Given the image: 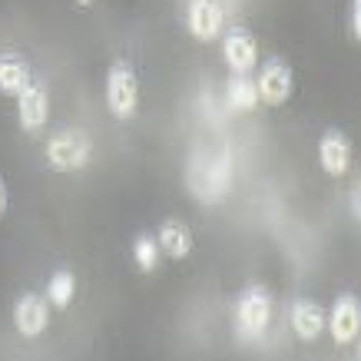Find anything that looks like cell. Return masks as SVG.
<instances>
[{"label":"cell","instance_id":"cell-1","mask_svg":"<svg viewBox=\"0 0 361 361\" xmlns=\"http://www.w3.org/2000/svg\"><path fill=\"white\" fill-rule=\"evenodd\" d=\"M106 106L116 120H130L140 106V77L126 60H116L106 73Z\"/></svg>","mask_w":361,"mask_h":361},{"label":"cell","instance_id":"cell-2","mask_svg":"<svg viewBox=\"0 0 361 361\" xmlns=\"http://www.w3.org/2000/svg\"><path fill=\"white\" fill-rule=\"evenodd\" d=\"M47 159L56 173H73L90 163V140L87 133H60L47 146Z\"/></svg>","mask_w":361,"mask_h":361},{"label":"cell","instance_id":"cell-3","mask_svg":"<svg viewBox=\"0 0 361 361\" xmlns=\"http://www.w3.org/2000/svg\"><path fill=\"white\" fill-rule=\"evenodd\" d=\"M292 87H295V73H292V66L285 63V60H279V56H272V60L262 66L259 83H255L259 99L269 103V106H282V103H288Z\"/></svg>","mask_w":361,"mask_h":361},{"label":"cell","instance_id":"cell-4","mask_svg":"<svg viewBox=\"0 0 361 361\" xmlns=\"http://www.w3.org/2000/svg\"><path fill=\"white\" fill-rule=\"evenodd\" d=\"M269 315H272V295L265 285H252L249 292H242L239 298V325L245 335H262V329L269 325Z\"/></svg>","mask_w":361,"mask_h":361},{"label":"cell","instance_id":"cell-5","mask_svg":"<svg viewBox=\"0 0 361 361\" xmlns=\"http://www.w3.org/2000/svg\"><path fill=\"white\" fill-rule=\"evenodd\" d=\"M325 325L331 329V338L338 341V345H351V341L358 338V329H361V305L358 298L351 295H338L335 298V305H331V315L325 318Z\"/></svg>","mask_w":361,"mask_h":361},{"label":"cell","instance_id":"cell-6","mask_svg":"<svg viewBox=\"0 0 361 361\" xmlns=\"http://www.w3.org/2000/svg\"><path fill=\"white\" fill-rule=\"evenodd\" d=\"M47 116H50V99H47V90L40 83H27V87L17 93V120H20L23 133H37L47 126Z\"/></svg>","mask_w":361,"mask_h":361},{"label":"cell","instance_id":"cell-7","mask_svg":"<svg viewBox=\"0 0 361 361\" xmlns=\"http://www.w3.org/2000/svg\"><path fill=\"white\" fill-rule=\"evenodd\" d=\"M318 163L329 176H345L348 173V163H351V142L348 136L338 130V126H331L325 130L322 142H318Z\"/></svg>","mask_w":361,"mask_h":361},{"label":"cell","instance_id":"cell-8","mask_svg":"<svg viewBox=\"0 0 361 361\" xmlns=\"http://www.w3.org/2000/svg\"><path fill=\"white\" fill-rule=\"evenodd\" d=\"M222 56H226V63L235 73H249L252 66H255V60H259V44H255V37L245 27H235L222 40Z\"/></svg>","mask_w":361,"mask_h":361},{"label":"cell","instance_id":"cell-9","mask_svg":"<svg viewBox=\"0 0 361 361\" xmlns=\"http://www.w3.org/2000/svg\"><path fill=\"white\" fill-rule=\"evenodd\" d=\"M13 322H17V331L23 338H37L50 322V308L40 295H20L13 305Z\"/></svg>","mask_w":361,"mask_h":361},{"label":"cell","instance_id":"cell-10","mask_svg":"<svg viewBox=\"0 0 361 361\" xmlns=\"http://www.w3.org/2000/svg\"><path fill=\"white\" fill-rule=\"evenodd\" d=\"M222 27V11L216 0H192L189 4V30L196 40H216Z\"/></svg>","mask_w":361,"mask_h":361},{"label":"cell","instance_id":"cell-11","mask_svg":"<svg viewBox=\"0 0 361 361\" xmlns=\"http://www.w3.org/2000/svg\"><path fill=\"white\" fill-rule=\"evenodd\" d=\"M156 242H159V252H166L169 259L179 262V259H186L189 252H192V229L183 219H166L159 226Z\"/></svg>","mask_w":361,"mask_h":361},{"label":"cell","instance_id":"cell-12","mask_svg":"<svg viewBox=\"0 0 361 361\" xmlns=\"http://www.w3.org/2000/svg\"><path fill=\"white\" fill-rule=\"evenodd\" d=\"M292 329H295V335L302 341H315L322 335V329H325L322 305L312 302V298H298L295 305H292Z\"/></svg>","mask_w":361,"mask_h":361},{"label":"cell","instance_id":"cell-13","mask_svg":"<svg viewBox=\"0 0 361 361\" xmlns=\"http://www.w3.org/2000/svg\"><path fill=\"white\" fill-rule=\"evenodd\" d=\"M30 83V70L17 56H0V93L4 97H17L23 87Z\"/></svg>","mask_w":361,"mask_h":361},{"label":"cell","instance_id":"cell-14","mask_svg":"<svg viewBox=\"0 0 361 361\" xmlns=\"http://www.w3.org/2000/svg\"><path fill=\"white\" fill-rule=\"evenodd\" d=\"M47 295H50V302L56 308H70V302L77 295V275L66 272V269L54 272L50 275V285H47Z\"/></svg>","mask_w":361,"mask_h":361},{"label":"cell","instance_id":"cell-15","mask_svg":"<svg viewBox=\"0 0 361 361\" xmlns=\"http://www.w3.org/2000/svg\"><path fill=\"white\" fill-rule=\"evenodd\" d=\"M226 99H229L232 110H255L259 106V90H255V83H249L245 80V73H239V77L229 83V93H226Z\"/></svg>","mask_w":361,"mask_h":361},{"label":"cell","instance_id":"cell-16","mask_svg":"<svg viewBox=\"0 0 361 361\" xmlns=\"http://www.w3.org/2000/svg\"><path fill=\"white\" fill-rule=\"evenodd\" d=\"M133 259H136V265H140V272H153L156 259H159V242H156V235L140 232L136 242H133Z\"/></svg>","mask_w":361,"mask_h":361},{"label":"cell","instance_id":"cell-17","mask_svg":"<svg viewBox=\"0 0 361 361\" xmlns=\"http://www.w3.org/2000/svg\"><path fill=\"white\" fill-rule=\"evenodd\" d=\"M348 13H351L348 30H351V37L358 40V37H361V0H351V4H348Z\"/></svg>","mask_w":361,"mask_h":361},{"label":"cell","instance_id":"cell-18","mask_svg":"<svg viewBox=\"0 0 361 361\" xmlns=\"http://www.w3.org/2000/svg\"><path fill=\"white\" fill-rule=\"evenodd\" d=\"M4 209H7V183L0 179V216H4Z\"/></svg>","mask_w":361,"mask_h":361},{"label":"cell","instance_id":"cell-19","mask_svg":"<svg viewBox=\"0 0 361 361\" xmlns=\"http://www.w3.org/2000/svg\"><path fill=\"white\" fill-rule=\"evenodd\" d=\"M77 4H80V7H90V4H93V0H77Z\"/></svg>","mask_w":361,"mask_h":361}]
</instances>
